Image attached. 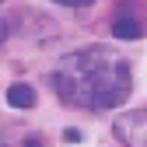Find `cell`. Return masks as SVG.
Listing matches in <instances>:
<instances>
[{"mask_svg": "<svg viewBox=\"0 0 147 147\" xmlns=\"http://www.w3.org/2000/svg\"><path fill=\"white\" fill-rule=\"evenodd\" d=\"M53 88L67 105L105 112L119 109L133 91V74L116 49L109 46H84L74 49L56 63L53 70Z\"/></svg>", "mask_w": 147, "mask_h": 147, "instance_id": "obj_1", "label": "cell"}, {"mask_svg": "<svg viewBox=\"0 0 147 147\" xmlns=\"http://www.w3.org/2000/svg\"><path fill=\"white\" fill-rule=\"evenodd\" d=\"M112 130L126 147H147V112L133 109V112H119L112 119Z\"/></svg>", "mask_w": 147, "mask_h": 147, "instance_id": "obj_2", "label": "cell"}, {"mask_svg": "<svg viewBox=\"0 0 147 147\" xmlns=\"http://www.w3.org/2000/svg\"><path fill=\"white\" fill-rule=\"evenodd\" d=\"M7 35H11V25H7V21H0V42H4Z\"/></svg>", "mask_w": 147, "mask_h": 147, "instance_id": "obj_7", "label": "cell"}, {"mask_svg": "<svg viewBox=\"0 0 147 147\" xmlns=\"http://www.w3.org/2000/svg\"><path fill=\"white\" fill-rule=\"evenodd\" d=\"M7 102H11L14 109H32V105H35V91H32L28 84H11V88H7Z\"/></svg>", "mask_w": 147, "mask_h": 147, "instance_id": "obj_4", "label": "cell"}, {"mask_svg": "<svg viewBox=\"0 0 147 147\" xmlns=\"http://www.w3.org/2000/svg\"><path fill=\"white\" fill-rule=\"evenodd\" d=\"M63 137H67V140H70V144H77V140H81V130H67V133H63Z\"/></svg>", "mask_w": 147, "mask_h": 147, "instance_id": "obj_6", "label": "cell"}, {"mask_svg": "<svg viewBox=\"0 0 147 147\" xmlns=\"http://www.w3.org/2000/svg\"><path fill=\"white\" fill-rule=\"evenodd\" d=\"M25 147H42V144L39 140H25Z\"/></svg>", "mask_w": 147, "mask_h": 147, "instance_id": "obj_8", "label": "cell"}, {"mask_svg": "<svg viewBox=\"0 0 147 147\" xmlns=\"http://www.w3.org/2000/svg\"><path fill=\"white\" fill-rule=\"evenodd\" d=\"M147 28L137 21V18H116V25H112V35H116V39H123V42H133V39H140V35H144Z\"/></svg>", "mask_w": 147, "mask_h": 147, "instance_id": "obj_3", "label": "cell"}, {"mask_svg": "<svg viewBox=\"0 0 147 147\" xmlns=\"http://www.w3.org/2000/svg\"><path fill=\"white\" fill-rule=\"evenodd\" d=\"M53 4H63V7H88L91 0H53Z\"/></svg>", "mask_w": 147, "mask_h": 147, "instance_id": "obj_5", "label": "cell"}]
</instances>
